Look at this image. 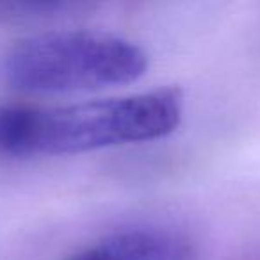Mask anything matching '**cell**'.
<instances>
[{
	"mask_svg": "<svg viewBox=\"0 0 260 260\" xmlns=\"http://www.w3.org/2000/svg\"><path fill=\"white\" fill-rule=\"evenodd\" d=\"M184 116L178 87L57 107L0 105V155H77L173 134Z\"/></svg>",
	"mask_w": 260,
	"mask_h": 260,
	"instance_id": "cell-1",
	"label": "cell"
},
{
	"mask_svg": "<svg viewBox=\"0 0 260 260\" xmlns=\"http://www.w3.org/2000/svg\"><path fill=\"white\" fill-rule=\"evenodd\" d=\"M148 55L134 41L96 30H50L16 41L4 59L15 89L62 94L139 80Z\"/></svg>",
	"mask_w": 260,
	"mask_h": 260,
	"instance_id": "cell-2",
	"label": "cell"
},
{
	"mask_svg": "<svg viewBox=\"0 0 260 260\" xmlns=\"http://www.w3.org/2000/svg\"><path fill=\"white\" fill-rule=\"evenodd\" d=\"M66 260H196L194 242L164 226L119 228Z\"/></svg>",
	"mask_w": 260,
	"mask_h": 260,
	"instance_id": "cell-3",
	"label": "cell"
}]
</instances>
